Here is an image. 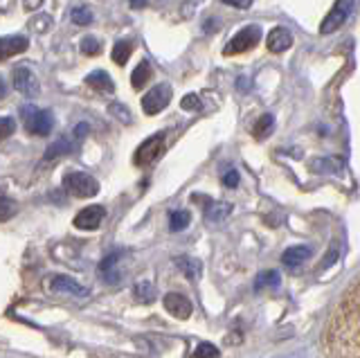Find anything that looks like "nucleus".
Returning a JSON list of instances; mask_svg holds the SVG:
<instances>
[{
    "instance_id": "37",
    "label": "nucleus",
    "mask_w": 360,
    "mask_h": 358,
    "mask_svg": "<svg viewBox=\"0 0 360 358\" xmlns=\"http://www.w3.org/2000/svg\"><path fill=\"white\" fill-rule=\"evenodd\" d=\"M129 3H131V7L140 9V7H144V3H146V0H129Z\"/></svg>"
},
{
    "instance_id": "3",
    "label": "nucleus",
    "mask_w": 360,
    "mask_h": 358,
    "mask_svg": "<svg viewBox=\"0 0 360 358\" xmlns=\"http://www.w3.org/2000/svg\"><path fill=\"white\" fill-rule=\"evenodd\" d=\"M22 120H25V129L32 136H50L52 133V113L50 110H39L34 106L22 108Z\"/></svg>"
},
{
    "instance_id": "25",
    "label": "nucleus",
    "mask_w": 360,
    "mask_h": 358,
    "mask_svg": "<svg viewBox=\"0 0 360 358\" xmlns=\"http://www.w3.org/2000/svg\"><path fill=\"white\" fill-rule=\"evenodd\" d=\"M82 52L88 54V57H97V54L101 52L99 41H97L95 37H86V39H82Z\"/></svg>"
},
{
    "instance_id": "13",
    "label": "nucleus",
    "mask_w": 360,
    "mask_h": 358,
    "mask_svg": "<svg viewBox=\"0 0 360 358\" xmlns=\"http://www.w3.org/2000/svg\"><path fill=\"white\" fill-rule=\"evenodd\" d=\"M48 286H50L52 290H63V293H72V295H79V298H86V295H88V290H86L82 284H77L75 279L65 277V275H56V277H52L50 282H48Z\"/></svg>"
},
{
    "instance_id": "23",
    "label": "nucleus",
    "mask_w": 360,
    "mask_h": 358,
    "mask_svg": "<svg viewBox=\"0 0 360 358\" xmlns=\"http://www.w3.org/2000/svg\"><path fill=\"white\" fill-rule=\"evenodd\" d=\"M135 298H138L140 302H146V305H149V302H153L155 300V288L149 284V282H140V284H135Z\"/></svg>"
},
{
    "instance_id": "7",
    "label": "nucleus",
    "mask_w": 360,
    "mask_h": 358,
    "mask_svg": "<svg viewBox=\"0 0 360 358\" xmlns=\"http://www.w3.org/2000/svg\"><path fill=\"white\" fill-rule=\"evenodd\" d=\"M162 149H165V133H155V136H151V138H146L140 147H138V151H135V165H140V167H144V165H151L158 155L162 153Z\"/></svg>"
},
{
    "instance_id": "21",
    "label": "nucleus",
    "mask_w": 360,
    "mask_h": 358,
    "mask_svg": "<svg viewBox=\"0 0 360 358\" xmlns=\"http://www.w3.org/2000/svg\"><path fill=\"white\" fill-rule=\"evenodd\" d=\"M189 221H191L189 212L187 210H178V212H174L172 217H169V228H172L174 232H180V230H185L189 226Z\"/></svg>"
},
{
    "instance_id": "9",
    "label": "nucleus",
    "mask_w": 360,
    "mask_h": 358,
    "mask_svg": "<svg viewBox=\"0 0 360 358\" xmlns=\"http://www.w3.org/2000/svg\"><path fill=\"white\" fill-rule=\"evenodd\" d=\"M14 88L25 97H37L39 95V79L27 65H20L14 70Z\"/></svg>"
},
{
    "instance_id": "4",
    "label": "nucleus",
    "mask_w": 360,
    "mask_h": 358,
    "mask_svg": "<svg viewBox=\"0 0 360 358\" xmlns=\"http://www.w3.org/2000/svg\"><path fill=\"white\" fill-rule=\"evenodd\" d=\"M354 3H356V0H335L331 12L326 14V18L322 20V25H320L322 34H333L335 30H340L347 23L349 14L354 12Z\"/></svg>"
},
{
    "instance_id": "17",
    "label": "nucleus",
    "mask_w": 360,
    "mask_h": 358,
    "mask_svg": "<svg viewBox=\"0 0 360 358\" xmlns=\"http://www.w3.org/2000/svg\"><path fill=\"white\" fill-rule=\"evenodd\" d=\"M176 266L183 271L185 277L189 279H198L200 277V262L194 260V257H178L176 260Z\"/></svg>"
},
{
    "instance_id": "33",
    "label": "nucleus",
    "mask_w": 360,
    "mask_h": 358,
    "mask_svg": "<svg viewBox=\"0 0 360 358\" xmlns=\"http://www.w3.org/2000/svg\"><path fill=\"white\" fill-rule=\"evenodd\" d=\"M0 124H3V138H9L11 133L16 131V122L11 117H3V120H0Z\"/></svg>"
},
{
    "instance_id": "26",
    "label": "nucleus",
    "mask_w": 360,
    "mask_h": 358,
    "mask_svg": "<svg viewBox=\"0 0 360 358\" xmlns=\"http://www.w3.org/2000/svg\"><path fill=\"white\" fill-rule=\"evenodd\" d=\"M72 23L75 25H88V23H93V12L86 7H77L75 12H72Z\"/></svg>"
},
{
    "instance_id": "10",
    "label": "nucleus",
    "mask_w": 360,
    "mask_h": 358,
    "mask_svg": "<svg viewBox=\"0 0 360 358\" xmlns=\"http://www.w3.org/2000/svg\"><path fill=\"white\" fill-rule=\"evenodd\" d=\"M165 309L178 320H185L191 316V302L180 293H167L165 295Z\"/></svg>"
},
{
    "instance_id": "30",
    "label": "nucleus",
    "mask_w": 360,
    "mask_h": 358,
    "mask_svg": "<svg viewBox=\"0 0 360 358\" xmlns=\"http://www.w3.org/2000/svg\"><path fill=\"white\" fill-rule=\"evenodd\" d=\"M0 207H3V212H0V217H3V221H7L11 215L16 212V203H11V200L3 194V198H0Z\"/></svg>"
},
{
    "instance_id": "12",
    "label": "nucleus",
    "mask_w": 360,
    "mask_h": 358,
    "mask_svg": "<svg viewBox=\"0 0 360 358\" xmlns=\"http://www.w3.org/2000/svg\"><path fill=\"white\" fill-rule=\"evenodd\" d=\"M30 48V41L25 37H3L0 39V57L3 59H9L14 57V54H20Z\"/></svg>"
},
{
    "instance_id": "16",
    "label": "nucleus",
    "mask_w": 360,
    "mask_h": 358,
    "mask_svg": "<svg viewBox=\"0 0 360 358\" xmlns=\"http://www.w3.org/2000/svg\"><path fill=\"white\" fill-rule=\"evenodd\" d=\"M311 257V248L309 245H292V248H288L284 252V257H281V262H284L286 266L295 268L300 264H304Z\"/></svg>"
},
{
    "instance_id": "38",
    "label": "nucleus",
    "mask_w": 360,
    "mask_h": 358,
    "mask_svg": "<svg viewBox=\"0 0 360 358\" xmlns=\"http://www.w3.org/2000/svg\"><path fill=\"white\" fill-rule=\"evenodd\" d=\"M239 88H241V91H248V79H245V77H241V79H239Z\"/></svg>"
},
{
    "instance_id": "1",
    "label": "nucleus",
    "mask_w": 360,
    "mask_h": 358,
    "mask_svg": "<svg viewBox=\"0 0 360 358\" xmlns=\"http://www.w3.org/2000/svg\"><path fill=\"white\" fill-rule=\"evenodd\" d=\"M331 345L335 358H360V282L352 288V293L342 302L333 322Z\"/></svg>"
},
{
    "instance_id": "24",
    "label": "nucleus",
    "mask_w": 360,
    "mask_h": 358,
    "mask_svg": "<svg viewBox=\"0 0 360 358\" xmlns=\"http://www.w3.org/2000/svg\"><path fill=\"white\" fill-rule=\"evenodd\" d=\"M257 288H277L279 286V273L277 271H266V273H262L257 277V284H255Z\"/></svg>"
},
{
    "instance_id": "20",
    "label": "nucleus",
    "mask_w": 360,
    "mask_h": 358,
    "mask_svg": "<svg viewBox=\"0 0 360 358\" xmlns=\"http://www.w3.org/2000/svg\"><path fill=\"white\" fill-rule=\"evenodd\" d=\"M131 52H133V43L131 41H117L115 43V48H112V61L124 65L129 61L131 57Z\"/></svg>"
},
{
    "instance_id": "18",
    "label": "nucleus",
    "mask_w": 360,
    "mask_h": 358,
    "mask_svg": "<svg viewBox=\"0 0 360 358\" xmlns=\"http://www.w3.org/2000/svg\"><path fill=\"white\" fill-rule=\"evenodd\" d=\"M151 75H153L151 63H149V61H140V63H138V68H135L133 75H131V84H133V88H142L144 84H149Z\"/></svg>"
},
{
    "instance_id": "36",
    "label": "nucleus",
    "mask_w": 360,
    "mask_h": 358,
    "mask_svg": "<svg viewBox=\"0 0 360 358\" xmlns=\"http://www.w3.org/2000/svg\"><path fill=\"white\" fill-rule=\"evenodd\" d=\"M335 257H338V252H335V248H333V250H331V255H329V257H326V262L322 264V268H326V266H331V264L335 262Z\"/></svg>"
},
{
    "instance_id": "35",
    "label": "nucleus",
    "mask_w": 360,
    "mask_h": 358,
    "mask_svg": "<svg viewBox=\"0 0 360 358\" xmlns=\"http://www.w3.org/2000/svg\"><path fill=\"white\" fill-rule=\"evenodd\" d=\"M41 5H43V0H22V7H25L27 12H37Z\"/></svg>"
},
{
    "instance_id": "5",
    "label": "nucleus",
    "mask_w": 360,
    "mask_h": 358,
    "mask_svg": "<svg viewBox=\"0 0 360 358\" xmlns=\"http://www.w3.org/2000/svg\"><path fill=\"white\" fill-rule=\"evenodd\" d=\"M259 39H262V30H259V25H245L243 30H239V34L228 41L223 54L225 57H230V54H241L245 50L255 48L259 43Z\"/></svg>"
},
{
    "instance_id": "8",
    "label": "nucleus",
    "mask_w": 360,
    "mask_h": 358,
    "mask_svg": "<svg viewBox=\"0 0 360 358\" xmlns=\"http://www.w3.org/2000/svg\"><path fill=\"white\" fill-rule=\"evenodd\" d=\"M106 217V210L101 205H88L75 217V228L79 230H97Z\"/></svg>"
},
{
    "instance_id": "29",
    "label": "nucleus",
    "mask_w": 360,
    "mask_h": 358,
    "mask_svg": "<svg viewBox=\"0 0 360 358\" xmlns=\"http://www.w3.org/2000/svg\"><path fill=\"white\" fill-rule=\"evenodd\" d=\"M108 110H110V113L115 115L120 122H127V124L131 122V110H129L127 106H122V104H117V102H115V104H110V108H108Z\"/></svg>"
},
{
    "instance_id": "19",
    "label": "nucleus",
    "mask_w": 360,
    "mask_h": 358,
    "mask_svg": "<svg viewBox=\"0 0 360 358\" xmlns=\"http://www.w3.org/2000/svg\"><path fill=\"white\" fill-rule=\"evenodd\" d=\"M273 129H275V117L273 115H262L257 124H255L252 133H255L257 140H264V138L270 136V133H273Z\"/></svg>"
},
{
    "instance_id": "22",
    "label": "nucleus",
    "mask_w": 360,
    "mask_h": 358,
    "mask_svg": "<svg viewBox=\"0 0 360 358\" xmlns=\"http://www.w3.org/2000/svg\"><path fill=\"white\" fill-rule=\"evenodd\" d=\"M68 151H70V140L61 138V140H56L52 147H48V151H45V160H54V158H59L61 153H68Z\"/></svg>"
},
{
    "instance_id": "32",
    "label": "nucleus",
    "mask_w": 360,
    "mask_h": 358,
    "mask_svg": "<svg viewBox=\"0 0 360 358\" xmlns=\"http://www.w3.org/2000/svg\"><path fill=\"white\" fill-rule=\"evenodd\" d=\"M223 185L225 187H236L239 185V174H236V170H230L223 174Z\"/></svg>"
},
{
    "instance_id": "2",
    "label": "nucleus",
    "mask_w": 360,
    "mask_h": 358,
    "mask_svg": "<svg viewBox=\"0 0 360 358\" xmlns=\"http://www.w3.org/2000/svg\"><path fill=\"white\" fill-rule=\"evenodd\" d=\"M63 189L77 198H88L99 192V183L90 174L84 172H68L63 176Z\"/></svg>"
},
{
    "instance_id": "15",
    "label": "nucleus",
    "mask_w": 360,
    "mask_h": 358,
    "mask_svg": "<svg viewBox=\"0 0 360 358\" xmlns=\"http://www.w3.org/2000/svg\"><path fill=\"white\" fill-rule=\"evenodd\" d=\"M230 212H232V205L230 203H223V200H207V205H205V219L219 223L223 219H228Z\"/></svg>"
},
{
    "instance_id": "27",
    "label": "nucleus",
    "mask_w": 360,
    "mask_h": 358,
    "mask_svg": "<svg viewBox=\"0 0 360 358\" xmlns=\"http://www.w3.org/2000/svg\"><path fill=\"white\" fill-rule=\"evenodd\" d=\"M219 350L210 343H200L196 350H194V358H217Z\"/></svg>"
},
{
    "instance_id": "28",
    "label": "nucleus",
    "mask_w": 360,
    "mask_h": 358,
    "mask_svg": "<svg viewBox=\"0 0 360 358\" xmlns=\"http://www.w3.org/2000/svg\"><path fill=\"white\" fill-rule=\"evenodd\" d=\"M200 97L198 95H194V93H189V95H185L183 97V102H180V108L183 110H189V113H194V110H200Z\"/></svg>"
},
{
    "instance_id": "34",
    "label": "nucleus",
    "mask_w": 360,
    "mask_h": 358,
    "mask_svg": "<svg viewBox=\"0 0 360 358\" xmlns=\"http://www.w3.org/2000/svg\"><path fill=\"white\" fill-rule=\"evenodd\" d=\"M223 3L230 5V7H236V9H248L255 3V0H223Z\"/></svg>"
},
{
    "instance_id": "14",
    "label": "nucleus",
    "mask_w": 360,
    "mask_h": 358,
    "mask_svg": "<svg viewBox=\"0 0 360 358\" xmlns=\"http://www.w3.org/2000/svg\"><path fill=\"white\" fill-rule=\"evenodd\" d=\"M86 84H88L90 88H95V91H99V93H108V95H110L112 91H115V84H112L110 75L104 72V70L90 72V75L86 77Z\"/></svg>"
},
{
    "instance_id": "6",
    "label": "nucleus",
    "mask_w": 360,
    "mask_h": 358,
    "mask_svg": "<svg viewBox=\"0 0 360 358\" xmlns=\"http://www.w3.org/2000/svg\"><path fill=\"white\" fill-rule=\"evenodd\" d=\"M172 102V86L169 84H160L153 86L149 93L142 97V108L146 115H158L160 110H165Z\"/></svg>"
},
{
    "instance_id": "31",
    "label": "nucleus",
    "mask_w": 360,
    "mask_h": 358,
    "mask_svg": "<svg viewBox=\"0 0 360 358\" xmlns=\"http://www.w3.org/2000/svg\"><path fill=\"white\" fill-rule=\"evenodd\" d=\"M30 25L37 30V32H48L50 25H52V18L50 16H39V18H34Z\"/></svg>"
},
{
    "instance_id": "11",
    "label": "nucleus",
    "mask_w": 360,
    "mask_h": 358,
    "mask_svg": "<svg viewBox=\"0 0 360 358\" xmlns=\"http://www.w3.org/2000/svg\"><path fill=\"white\" fill-rule=\"evenodd\" d=\"M290 46H292V34H290L286 27H275L268 34V39H266V48L270 52H275V54L288 50Z\"/></svg>"
}]
</instances>
